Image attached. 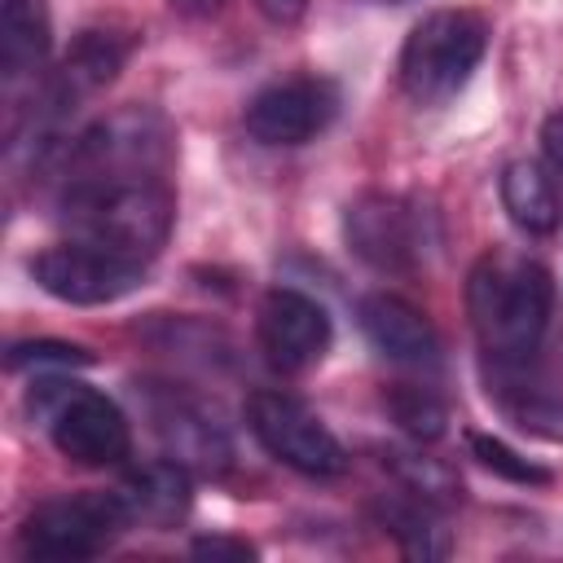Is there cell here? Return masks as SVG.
Listing matches in <instances>:
<instances>
[{
    "label": "cell",
    "mask_w": 563,
    "mask_h": 563,
    "mask_svg": "<svg viewBox=\"0 0 563 563\" xmlns=\"http://www.w3.org/2000/svg\"><path fill=\"white\" fill-rule=\"evenodd\" d=\"M466 317L484 356L506 369H519L545 343L554 317V282L528 255L488 251L466 277Z\"/></svg>",
    "instance_id": "obj_1"
},
{
    "label": "cell",
    "mask_w": 563,
    "mask_h": 563,
    "mask_svg": "<svg viewBox=\"0 0 563 563\" xmlns=\"http://www.w3.org/2000/svg\"><path fill=\"white\" fill-rule=\"evenodd\" d=\"M176 163V128L154 106H123L92 119L57 154V189L114 185V180H167Z\"/></svg>",
    "instance_id": "obj_2"
},
{
    "label": "cell",
    "mask_w": 563,
    "mask_h": 563,
    "mask_svg": "<svg viewBox=\"0 0 563 563\" xmlns=\"http://www.w3.org/2000/svg\"><path fill=\"white\" fill-rule=\"evenodd\" d=\"M57 216L70 238L97 242L114 255L150 264L176 220V194L167 180H114L57 189Z\"/></svg>",
    "instance_id": "obj_3"
},
{
    "label": "cell",
    "mask_w": 563,
    "mask_h": 563,
    "mask_svg": "<svg viewBox=\"0 0 563 563\" xmlns=\"http://www.w3.org/2000/svg\"><path fill=\"white\" fill-rule=\"evenodd\" d=\"M488 53V22L475 9H431L413 22L400 48V88L413 106L453 101Z\"/></svg>",
    "instance_id": "obj_4"
},
{
    "label": "cell",
    "mask_w": 563,
    "mask_h": 563,
    "mask_svg": "<svg viewBox=\"0 0 563 563\" xmlns=\"http://www.w3.org/2000/svg\"><path fill=\"white\" fill-rule=\"evenodd\" d=\"M31 409L44 418L57 453L75 466H119L132 453L128 413L106 391H92L75 378H35Z\"/></svg>",
    "instance_id": "obj_5"
},
{
    "label": "cell",
    "mask_w": 563,
    "mask_h": 563,
    "mask_svg": "<svg viewBox=\"0 0 563 563\" xmlns=\"http://www.w3.org/2000/svg\"><path fill=\"white\" fill-rule=\"evenodd\" d=\"M343 238L356 260H365L378 273H409L427 260L435 246V216L391 189H369L347 202L343 211Z\"/></svg>",
    "instance_id": "obj_6"
},
{
    "label": "cell",
    "mask_w": 563,
    "mask_h": 563,
    "mask_svg": "<svg viewBox=\"0 0 563 563\" xmlns=\"http://www.w3.org/2000/svg\"><path fill=\"white\" fill-rule=\"evenodd\" d=\"M246 427L268 457H277L282 466H290L308 479H334L347 471V453H343L339 435L290 391H273V387L251 391Z\"/></svg>",
    "instance_id": "obj_7"
},
{
    "label": "cell",
    "mask_w": 563,
    "mask_h": 563,
    "mask_svg": "<svg viewBox=\"0 0 563 563\" xmlns=\"http://www.w3.org/2000/svg\"><path fill=\"white\" fill-rule=\"evenodd\" d=\"M128 528V510L119 493H79L40 501L22 528L18 545L31 559H92Z\"/></svg>",
    "instance_id": "obj_8"
},
{
    "label": "cell",
    "mask_w": 563,
    "mask_h": 563,
    "mask_svg": "<svg viewBox=\"0 0 563 563\" xmlns=\"http://www.w3.org/2000/svg\"><path fill=\"white\" fill-rule=\"evenodd\" d=\"M141 409L150 418V431L163 444V457L180 462L185 471L198 475H220L233 462V444L224 422L216 418L211 405H202L194 391L172 387V383H145L141 387Z\"/></svg>",
    "instance_id": "obj_9"
},
{
    "label": "cell",
    "mask_w": 563,
    "mask_h": 563,
    "mask_svg": "<svg viewBox=\"0 0 563 563\" xmlns=\"http://www.w3.org/2000/svg\"><path fill=\"white\" fill-rule=\"evenodd\" d=\"M31 277L40 282V290H48L62 303L97 308V303H114V299L132 295L145 277V264H136L128 255H114L97 242L66 238V242L44 246L31 260Z\"/></svg>",
    "instance_id": "obj_10"
},
{
    "label": "cell",
    "mask_w": 563,
    "mask_h": 563,
    "mask_svg": "<svg viewBox=\"0 0 563 563\" xmlns=\"http://www.w3.org/2000/svg\"><path fill=\"white\" fill-rule=\"evenodd\" d=\"M132 48H136V35L132 31H114V26H88V31H79L75 44L66 48V57L48 70V79L35 84V123L53 128L70 110H79V101H88L106 84H114V75L132 57Z\"/></svg>",
    "instance_id": "obj_11"
},
{
    "label": "cell",
    "mask_w": 563,
    "mask_h": 563,
    "mask_svg": "<svg viewBox=\"0 0 563 563\" xmlns=\"http://www.w3.org/2000/svg\"><path fill=\"white\" fill-rule=\"evenodd\" d=\"M334 114H339V88L325 75H290V79L264 84L246 101L242 128L251 141L282 150V145H308L330 128Z\"/></svg>",
    "instance_id": "obj_12"
},
{
    "label": "cell",
    "mask_w": 563,
    "mask_h": 563,
    "mask_svg": "<svg viewBox=\"0 0 563 563\" xmlns=\"http://www.w3.org/2000/svg\"><path fill=\"white\" fill-rule=\"evenodd\" d=\"M334 339V325L325 317V308L290 286H273L260 308H255V343L264 352V361L282 374H299L308 365H317L325 356Z\"/></svg>",
    "instance_id": "obj_13"
},
{
    "label": "cell",
    "mask_w": 563,
    "mask_h": 563,
    "mask_svg": "<svg viewBox=\"0 0 563 563\" xmlns=\"http://www.w3.org/2000/svg\"><path fill=\"white\" fill-rule=\"evenodd\" d=\"M356 317H361L365 339L387 361H396V365H435L440 361V334L427 321V312L413 308L409 299L387 295V290H374V295L361 299Z\"/></svg>",
    "instance_id": "obj_14"
},
{
    "label": "cell",
    "mask_w": 563,
    "mask_h": 563,
    "mask_svg": "<svg viewBox=\"0 0 563 563\" xmlns=\"http://www.w3.org/2000/svg\"><path fill=\"white\" fill-rule=\"evenodd\" d=\"M53 53V9L48 0H0V79L9 97L22 84H40Z\"/></svg>",
    "instance_id": "obj_15"
},
{
    "label": "cell",
    "mask_w": 563,
    "mask_h": 563,
    "mask_svg": "<svg viewBox=\"0 0 563 563\" xmlns=\"http://www.w3.org/2000/svg\"><path fill=\"white\" fill-rule=\"evenodd\" d=\"M189 475L194 471H185L172 457L132 466L123 475V484L114 488L119 501H123V510H128V523H145V528H172V523H180L189 515V501H194Z\"/></svg>",
    "instance_id": "obj_16"
},
{
    "label": "cell",
    "mask_w": 563,
    "mask_h": 563,
    "mask_svg": "<svg viewBox=\"0 0 563 563\" xmlns=\"http://www.w3.org/2000/svg\"><path fill=\"white\" fill-rule=\"evenodd\" d=\"M501 207L510 216V224L528 238H545L559 229V189H554V176L532 163V158H515L506 163L501 172Z\"/></svg>",
    "instance_id": "obj_17"
},
{
    "label": "cell",
    "mask_w": 563,
    "mask_h": 563,
    "mask_svg": "<svg viewBox=\"0 0 563 563\" xmlns=\"http://www.w3.org/2000/svg\"><path fill=\"white\" fill-rule=\"evenodd\" d=\"M374 515H378L383 532H391V537L400 541V550L413 554V559H440V554L449 550L444 528H440L435 515H431V501H422V497L409 493V488H405V497H383V501H374Z\"/></svg>",
    "instance_id": "obj_18"
},
{
    "label": "cell",
    "mask_w": 563,
    "mask_h": 563,
    "mask_svg": "<svg viewBox=\"0 0 563 563\" xmlns=\"http://www.w3.org/2000/svg\"><path fill=\"white\" fill-rule=\"evenodd\" d=\"M383 466H387L409 493H418V497L431 501V506H444V501H457V497H462L457 475H453L440 457H427V453H413V449H383Z\"/></svg>",
    "instance_id": "obj_19"
},
{
    "label": "cell",
    "mask_w": 563,
    "mask_h": 563,
    "mask_svg": "<svg viewBox=\"0 0 563 563\" xmlns=\"http://www.w3.org/2000/svg\"><path fill=\"white\" fill-rule=\"evenodd\" d=\"M383 405H387V413L396 418V427H400L409 440L431 444V440H440V435H444L449 409H444V400H440L435 391L413 387V383H396V387L383 396Z\"/></svg>",
    "instance_id": "obj_20"
},
{
    "label": "cell",
    "mask_w": 563,
    "mask_h": 563,
    "mask_svg": "<svg viewBox=\"0 0 563 563\" xmlns=\"http://www.w3.org/2000/svg\"><path fill=\"white\" fill-rule=\"evenodd\" d=\"M466 449H471V457H475L484 471H493V475H501V479H510V484H550V471H545V466H537L532 457L515 453V449H510L506 440H497V435L471 431V435H466Z\"/></svg>",
    "instance_id": "obj_21"
},
{
    "label": "cell",
    "mask_w": 563,
    "mask_h": 563,
    "mask_svg": "<svg viewBox=\"0 0 563 563\" xmlns=\"http://www.w3.org/2000/svg\"><path fill=\"white\" fill-rule=\"evenodd\" d=\"M92 356L75 343H57V339H31V343H13L9 347V369H22V365H53V369H70V365H88Z\"/></svg>",
    "instance_id": "obj_22"
},
{
    "label": "cell",
    "mask_w": 563,
    "mask_h": 563,
    "mask_svg": "<svg viewBox=\"0 0 563 563\" xmlns=\"http://www.w3.org/2000/svg\"><path fill=\"white\" fill-rule=\"evenodd\" d=\"M194 554L198 559H255V545L233 541V537H198L194 541Z\"/></svg>",
    "instance_id": "obj_23"
},
{
    "label": "cell",
    "mask_w": 563,
    "mask_h": 563,
    "mask_svg": "<svg viewBox=\"0 0 563 563\" xmlns=\"http://www.w3.org/2000/svg\"><path fill=\"white\" fill-rule=\"evenodd\" d=\"M541 150H545L550 172L563 176V110L545 114V123H541Z\"/></svg>",
    "instance_id": "obj_24"
},
{
    "label": "cell",
    "mask_w": 563,
    "mask_h": 563,
    "mask_svg": "<svg viewBox=\"0 0 563 563\" xmlns=\"http://www.w3.org/2000/svg\"><path fill=\"white\" fill-rule=\"evenodd\" d=\"M255 9H260L273 26H295V22H303L308 0H255Z\"/></svg>",
    "instance_id": "obj_25"
},
{
    "label": "cell",
    "mask_w": 563,
    "mask_h": 563,
    "mask_svg": "<svg viewBox=\"0 0 563 563\" xmlns=\"http://www.w3.org/2000/svg\"><path fill=\"white\" fill-rule=\"evenodd\" d=\"M176 13H185V18H216L229 0H167Z\"/></svg>",
    "instance_id": "obj_26"
}]
</instances>
